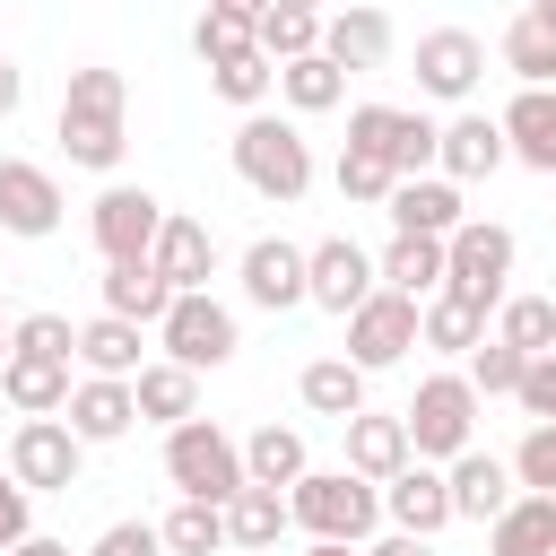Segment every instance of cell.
<instances>
[{
  "label": "cell",
  "mask_w": 556,
  "mask_h": 556,
  "mask_svg": "<svg viewBox=\"0 0 556 556\" xmlns=\"http://www.w3.org/2000/svg\"><path fill=\"white\" fill-rule=\"evenodd\" d=\"M61 148L87 174L122 165V148H130V87H122V70H104V61L70 70V87H61Z\"/></svg>",
  "instance_id": "6da1fadb"
},
{
  "label": "cell",
  "mask_w": 556,
  "mask_h": 556,
  "mask_svg": "<svg viewBox=\"0 0 556 556\" xmlns=\"http://www.w3.org/2000/svg\"><path fill=\"white\" fill-rule=\"evenodd\" d=\"M287 521L321 547H374L382 530V486H365L356 469H304L287 486Z\"/></svg>",
  "instance_id": "7a4b0ae2"
},
{
  "label": "cell",
  "mask_w": 556,
  "mask_h": 556,
  "mask_svg": "<svg viewBox=\"0 0 556 556\" xmlns=\"http://www.w3.org/2000/svg\"><path fill=\"white\" fill-rule=\"evenodd\" d=\"M235 174H243V191L295 208V200L313 191V148H304V130L278 122V113H243V122H235Z\"/></svg>",
  "instance_id": "3957f363"
},
{
  "label": "cell",
  "mask_w": 556,
  "mask_h": 556,
  "mask_svg": "<svg viewBox=\"0 0 556 556\" xmlns=\"http://www.w3.org/2000/svg\"><path fill=\"white\" fill-rule=\"evenodd\" d=\"M400 426H408V452L426 460V469H452L460 452H478V391H469V374H426L417 382V400L400 408Z\"/></svg>",
  "instance_id": "277c9868"
},
{
  "label": "cell",
  "mask_w": 556,
  "mask_h": 556,
  "mask_svg": "<svg viewBox=\"0 0 556 556\" xmlns=\"http://www.w3.org/2000/svg\"><path fill=\"white\" fill-rule=\"evenodd\" d=\"M165 478H174L182 504H217V513L252 486V478H243V443H235L217 417H191V426L165 434Z\"/></svg>",
  "instance_id": "5b68a950"
},
{
  "label": "cell",
  "mask_w": 556,
  "mask_h": 556,
  "mask_svg": "<svg viewBox=\"0 0 556 556\" xmlns=\"http://www.w3.org/2000/svg\"><path fill=\"white\" fill-rule=\"evenodd\" d=\"M434 148H443V122H426V113H408V104H356V113H348V156H374V165H391L400 182L434 174Z\"/></svg>",
  "instance_id": "8992f818"
},
{
  "label": "cell",
  "mask_w": 556,
  "mask_h": 556,
  "mask_svg": "<svg viewBox=\"0 0 556 556\" xmlns=\"http://www.w3.org/2000/svg\"><path fill=\"white\" fill-rule=\"evenodd\" d=\"M165 217H174V208H165L156 191H139V182H104V200L87 208V235H96L104 269H122V261H148V252H156Z\"/></svg>",
  "instance_id": "52a82bcc"
},
{
  "label": "cell",
  "mask_w": 556,
  "mask_h": 556,
  "mask_svg": "<svg viewBox=\"0 0 556 556\" xmlns=\"http://www.w3.org/2000/svg\"><path fill=\"white\" fill-rule=\"evenodd\" d=\"M513 226H495V217H469L452 243H443V261H452V278H443V295H469V304H486V313H504V278H513Z\"/></svg>",
  "instance_id": "ba28073f"
},
{
  "label": "cell",
  "mask_w": 556,
  "mask_h": 556,
  "mask_svg": "<svg viewBox=\"0 0 556 556\" xmlns=\"http://www.w3.org/2000/svg\"><path fill=\"white\" fill-rule=\"evenodd\" d=\"M156 348H165V365H182V374H217V365L243 348V330H235V313H226L217 295H174V313L156 321Z\"/></svg>",
  "instance_id": "9c48e42d"
},
{
  "label": "cell",
  "mask_w": 556,
  "mask_h": 556,
  "mask_svg": "<svg viewBox=\"0 0 556 556\" xmlns=\"http://www.w3.org/2000/svg\"><path fill=\"white\" fill-rule=\"evenodd\" d=\"M78 460H87V443H78L61 417H26V426L9 434V478H17L26 495H70V486H78Z\"/></svg>",
  "instance_id": "30bf717a"
},
{
  "label": "cell",
  "mask_w": 556,
  "mask_h": 556,
  "mask_svg": "<svg viewBox=\"0 0 556 556\" xmlns=\"http://www.w3.org/2000/svg\"><path fill=\"white\" fill-rule=\"evenodd\" d=\"M417 313H426V304H408V295L374 287V295L348 313V365H356V374H382V365H400V356L417 348Z\"/></svg>",
  "instance_id": "8fae6325"
},
{
  "label": "cell",
  "mask_w": 556,
  "mask_h": 556,
  "mask_svg": "<svg viewBox=\"0 0 556 556\" xmlns=\"http://www.w3.org/2000/svg\"><path fill=\"white\" fill-rule=\"evenodd\" d=\"M61 182H52V165H35V156H0V235H26V243H43V235H61Z\"/></svg>",
  "instance_id": "7c38bea8"
},
{
  "label": "cell",
  "mask_w": 556,
  "mask_h": 556,
  "mask_svg": "<svg viewBox=\"0 0 556 556\" xmlns=\"http://www.w3.org/2000/svg\"><path fill=\"white\" fill-rule=\"evenodd\" d=\"M478 70H486V43L469 26H426L417 35V87L434 104H469L478 96Z\"/></svg>",
  "instance_id": "4fadbf2b"
},
{
  "label": "cell",
  "mask_w": 556,
  "mask_h": 556,
  "mask_svg": "<svg viewBox=\"0 0 556 556\" xmlns=\"http://www.w3.org/2000/svg\"><path fill=\"white\" fill-rule=\"evenodd\" d=\"M304 269H313V304H321V313H339V321L382 287V269H374V252H365L356 235H321V243L304 252Z\"/></svg>",
  "instance_id": "5bb4252c"
},
{
  "label": "cell",
  "mask_w": 556,
  "mask_h": 556,
  "mask_svg": "<svg viewBox=\"0 0 556 556\" xmlns=\"http://www.w3.org/2000/svg\"><path fill=\"white\" fill-rule=\"evenodd\" d=\"M243 295H252L261 313H295V304H313L304 243H287V235H261V243L243 252Z\"/></svg>",
  "instance_id": "9a60e30c"
},
{
  "label": "cell",
  "mask_w": 556,
  "mask_h": 556,
  "mask_svg": "<svg viewBox=\"0 0 556 556\" xmlns=\"http://www.w3.org/2000/svg\"><path fill=\"white\" fill-rule=\"evenodd\" d=\"M495 165H513L504 122H495V113H452V122H443V148H434V174H443V182H486Z\"/></svg>",
  "instance_id": "2e32d148"
},
{
  "label": "cell",
  "mask_w": 556,
  "mask_h": 556,
  "mask_svg": "<svg viewBox=\"0 0 556 556\" xmlns=\"http://www.w3.org/2000/svg\"><path fill=\"white\" fill-rule=\"evenodd\" d=\"M391 235H434V243H452L460 226H469V200H460V182H443V174H417V182H400L391 191Z\"/></svg>",
  "instance_id": "e0dca14e"
},
{
  "label": "cell",
  "mask_w": 556,
  "mask_h": 556,
  "mask_svg": "<svg viewBox=\"0 0 556 556\" xmlns=\"http://www.w3.org/2000/svg\"><path fill=\"white\" fill-rule=\"evenodd\" d=\"M382 521H391V530H408V539L452 530V478H443V469H426V460H408V469L382 486Z\"/></svg>",
  "instance_id": "ac0fdd59"
},
{
  "label": "cell",
  "mask_w": 556,
  "mask_h": 556,
  "mask_svg": "<svg viewBox=\"0 0 556 556\" xmlns=\"http://www.w3.org/2000/svg\"><path fill=\"white\" fill-rule=\"evenodd\" d=\"M148 261H156V278H165L174 295H208V278H217V235H208L200 217H182V208H174Z\"/></svg>",
  "instance_id": "d6986e66"
},
{
  "label": "cell",
  "mask_w": 556,
  "mask_h": 556,
  "mask_svg": "<svg viewBox=\"0 0 556 556\" xmlns=\"http://www.w3.org/2000/svg\"><path fill=\"white\" fill-rule=\"evenodd\" d=\"M443 478H452V521H486V530H495V521L513 513V495H521V486H513V460H495V452H460Z\"/></svg>",
  "instance_id": "ffe728a7"
},
{
  "label": "cell",
  "mask_w": 556,
  "mask_h": 556,
  "mask_svg": "<svg viewBox=\"0 0 556 556\" xmlns=\"http://www.w3.org/2000/svg\"><path fill=\"white\" fill-rule=\"evenodd\" d=\"M495 122H504L513 165H530V174L556 182V87H513V104H504Z\"/></svg>",
  "instance_id": "44dd1931"
},
{
  "label": "cell",
  "mask_w": 556,
  "mask_h": 556,
  "mask_svg": "<svg viewBox=\"0 0 556 556\" xmlns=\"http://www.w3.org/2000/svg\"><path fill=\"white\" fill-rule=\"evenodd\" d=\"M61 426H70L78 443H122V434L139 426V391H130V382H96V374H78Z\"/></svg>",
  "instance_id": "7402d4cb"
},
{
  "label": "cell",
  "mask_w": 556,
  "mask_h": 556,
  "mask_svg": "<svg viewBox=\"0 0 556 556\" xmlns=\"http://www.w3.org/2000/svg\"><path fill=\"white\" fill-rule=\"evenodd\" d=\"M339 434H348V460H339V469H356L365 486H391V478H400V469L417 460V452H408V426H400V417H382V408L348 417Z\"/></svg>",
  "instance_id": "603a6c76"
},
{
  "label": "cell",
  "mask_w": 556,
  "mask_h": 556,
  "mask_svg": "<svg viewBox=\"0 0 556 556\" xmlns=\"http://www.w3.org/2000/svg\"><path fill=\"white\" fill-rule=\"evenodd\" d=\"M391 43H400V26H391L382 9H339V17H321V61H339V70H382Z\"/></svg>",
  "instance_id": "cb8c5ba5"
},
{
  "label": "cell",
  "mask_w": 556,
  "mask_h": 556,
  "mask_svg": "<svg viewBox=\"0 0 556 556\" xmlns=\"http://www.w3.org/2000/svg\"><path fill=\"white\" fill-rule=\"evenodd\" d=\"M374 269H382V287H391V295H408V304H434V295H443V278H452V261H443V243H434V235H391Z\"/></svg>",
  "instance_id": "d4e9b609"
},
{
  "label": "cell",
  "mask_w": 556,
  "mask_h": 556,
  "mask_svg": "<svg viewBox=\"0 0 556 556\" xmlns=\"http://www.w3.org/2000/svg\"><path fill=\"white\" fill-rule=\"evenodd\" d=\"M70 391H78V374L52 365V356H9V365H0V400H9L17 417H61Z\"/></svg>",
  "instance_id": "484cf974"
},
{
  "label": "cell",
  "mask_w": 556,
  "mask_h": 556,
  "mask_svg": "<svg viewBox=\"0 0 556 556\" xmlns=\"http://www.w3.org/2000/svg\"><path fill=\"white\" fill-rule=\"evenodd\" d=\"M486 330H495V313L469 304V295H434V304L417 313V348H434V356H478Z\"/></svg>",
  "instance_id": "4316f807"
},
{
  "label": "cell",
  "mask_w": 556,
  "mask_h": 556,
  "mask_svg": "<svg viewBox=\"0 0 556 556\" xmlns=\"http://www.w3.org/2000/svg\"><path fill=\"white\" fill-rule=\"evenodd\" d=\"M78 365H87L96 382H139V374H148L139 321H113V313H96V321L78 330Z\"/></svg>",
  "instance_id": "83f0119b"
},
{
  "label": "cell",
  "mask_w": 556,
  "mask_h": 556,
  "mask_svg": "<svg viewBox=\"0 0 556 556\" xmlns=\"http://www.w3.org/2000/svg\"><path fill=\"white\" fill-rule=\"evenodd\" d=\"M191 52H200L208 70H226V61L261 52V9H243V0H208V9H200V26H191Z\"/></svg>",
  "instance_id": "f1b7e54d"
},
{
  "label": "cell",
  "mask_w": 556,
  "mask_h": 556,
  "mask_svg": "<svg viewBox=\"0 0 556 556\" xmlns=\"http://www.w3.org/2000/svg\"><path fill=\"white\" fill-rule=\"evenodd\" d=\"M104 313H113V321L156 330V321L174 313V287L156 278V261H122V269H104Z\"/></svg>",
  "instance_id": "f546056e"
},
{
  "label": "cell",
  "mask_w": 556,
  "mask_h": 556,
  "mask_svg": "<svg viewBox=\"0 0 556 556\" xmlns=\"http://www.w3.org/2000/svg\"><path fill=\"white\" fill-rule=\"evenodd\" d=\"M130 391H139V426H165V434H174V426L200 417V374H182V365H165V356H156Z\"/></svg>",
  "instance_id": "4dcf8cb0"
},
{
  "label": "cell",
  "mask_w": 556,
  "mask_h": 556,
  "mask_svg": "<svg viewBox=\"0 0 556 556\" xmlns=\"http://www.w3.org/2000/svg\"><path fill=\"white\" fill-rule=\"evenodd\" d=\"M295 391H304V408H313V417H339V426H348V417H365V374H356L348 356H313V365L295 374Z\"/></svg>",
  "instance_id": "1f68e13d"
},
{
  "label": "cell",
  "mask_w": 556,
  "mask_h": 556,
  "mask_svg": "<svg viewBox=\"0 0 556 556\" xmlns=\"http://www.w3.org/2000/svg\"><path fill=\"white\" fill-rule=\"evenodd\" d=\"M486 556H556V495H513V513L486 530Z\"/></svg>",
  "instance_id": "d6a6232c"
},
{
  "label": "cell",
  "mask_w": 556,
  "mask_h": 556,
  "mask_svg": "<svg viewBox=\"0 0 556 556\" xmlns=\"http://www.w3.org/2000/svg\"><path fill=\"white\" fill-rule=\"evenodd\" d=\"M313 52H321V17L295 9V0H269V9H261V61H269V70H295V61H313Z\"/></svg>",
  "instance_id": "836d02e7"
},
{
  "label": "cell",
  "mask_w": 556,
  "mask_h": 556,
  "mask_svg": "<svg viewBox=\"0 0 556 556\" xmlns=\"http://www.w3.org/2000/svg\"><path fill=\"white\" fill-rule=\"evenodd\" d=\"M304 469H313V460H304V434H295V426H261V434L243 443V478L269 486V495H287Z\"/></svg>",
  "instance_id": "e575fe53"
},
{
  "label": "cell",
  "mask_w": 556,
  "mask_h": 556,
  "mask_svg": "<svg viewBox=\"0 0 556 556\" xmlns=\"http://www.w3.org/2000/svg\"><path fill=\"white\" fill-rule=\"evenodd\" d=\"M495 61H504V70L521 78V87H556V35H547V26L530 17V9H521V17H513V26L495 35Z\"/></svg>",
  "instance_id": "d590c367"
},
{
  "label": "cell",
  "mask_w": 556,
  "mask_h": 556,
  "mask_svg": "<svg viewBox=\"0 0 556 556\" xmlns=\"http://www.w3.org/2000/svg\"><path fill=\"white\" fill-rule=\"evenodd\" d=\"M295 521H287V495H269V486H243L235 504H226V547H278Z\"/></svg>",
  "instance_id": "8d00e7d4"
},
{
  "label": "cell",
  "mask_w": 556,
  "mask_h": 556,
  "mask_svg": "<svg viewBox=\"0 0 556 556\" xmlns=\"http://www.w3.org/2000/svg\"><path fill=\"white\" fill-rule=\"evenodd\" d=\"M495 339H504V348H521L530 365H539V356H556V295H504Z\"/></svg>",
  "instance_id": "74e56055"
},
{
  "label": "cell",
  "mask_w": 556,
  "mask_h": 556,
  "mask_svg": "<svg viewBox=\"0 0 556 556\" xmlns=\"http://www.w3.org/2000/svg\"><path fill=\"white\" fill-rule=\"evenodd\" d=\"M278 96H287V113H330L339 96H348V70L339 61H295V70H278Z\"/></svg>",
  "instance_id": "f35d334b"
},
{
  "label": "cell",
  "mask_w": 556,
  "mask_h": 556,
  "mask_svg": "<svg viewBox=\"0 0 556 556\" xmlns=\"http://www.w3.org/2000/svg\"><path fill=\"white\" fill-rule=\"evenodd\" d=\"M156 539H165V556H217L226 547V513L217 504H174L156 521Z\"/></svg>",
  "instance_id": "ab89813d"
},
{
  "label": "cell",
  "mask_w": 556,
  "mask_h": 556,
  "mask_svg": "<svg viewBox=\"0 0 556 556\" xmlns=\"http://www.w3.org/2000/svg\"><path fill=\"white\" fill-rule=\"evenodd\" d=\"M460 374H469V391H478V400H521V374H530V356H521V348H504V339L486 330V348H478Z\"/></svg>",
  "instance_id": "60d3db41"
},
{
  "label": "cell",
  "mask_w": 556,
  "mask_h": 556,
  "mask_svg": "<svg viewBox=\"0 0 556 556\" xmlns=\"http://www.w3.org/2000/svg\"><path fill=\"white\" fill-rule=\"evenodd\" d=\"M208 87L235 104V113H261L269 96H278V70L261 61V52H243V61H226V70H208Z\"/></svg>",
  "instance_id": "b9f144b4"
},
{
  "label": "cell",
  "mask_w": 556,
  "mask_h": 556,
  "mask_svg": "<svg viewBox=\"0 0 556 556\" xmlns=\"http://www.w3.org/2000/svg\"><path fill=\"white\" fill-rule=\"evenodd\" d=\"M9 356H52V365H78V330H70V313H26V321L9 330Z\"/></svg>",
  "instance_id": "7bdbcfd3"
},
{
  "label": "cell",
  "mask_w": 556,
  "mask_h": 556,
  "mask_svg": "<svg viewBox=\"0 0 556 556\" xmlns=\"http://www.w3.org/2000/svg\"><path fill=\"white\" fill-rule=\"evenodd\" d=\"M391 191H400V174H391V165H374V156H348V148H339V200H348V208H391Z\"/></svg>",
  "instance_id": "ee69618b"
},
{
  "label": "cell",
  "mask_w": 556,
  "mask_h": 556,
  "mask_svg": "<svg viewBox=\"0 0 556 556\" xmlns=\"http://www.w3.org/2000/svg\"><path fill=\"white\" fill-rule=\"evenodd\" d=\"M513 486L521 495H556V426H530L513 443Z\"/></svg>",
  "instance_id": "f6af8a7d"
},
{
  "label": "cell",
  "mask_w": 556,
  "mask_h": 556,
  "mask_svg": "<svg viewBox=\"0 0 556 556\" xmlns=\"http://www.w3.org/2000/svg\"><path fill=\"white\" fill-rule=\"evenodd\" d=\"M26 539H35V495H26V486L0 469V556H17Z\"/></svg>",
  "instance_id": "bcb514c9"
},
{
  "label": "cell",
  "mask_w": 556,
  "mask_h": 556,
  "mask_svg": "<svg viewBox=\"0 0 556 556\" xmlns=\"http://www.w3.org/2000/svg\"><path fill=\"white\" fill-rule=\"evenodd\" d=\"M87 556H165V539H156V521H113V530H96Z\"/></svg>",
  "instance_id": "7dc6e473"
},
{
  "label": "cell",
  "mask_w": 556,
  "mask_h": 556,
  "mask_svg": "<svg viewBox=\"0 0 556 556\" xmlns=\"http://www.w3.org/2000/svg\"><path fill=\"white\" fill-rule=\"evenodd\" d=\"M521 408H530V426H556V356H539L521 374Z\"/></svg>",
  "instance_id": "c3c4849f"
},
{
  "label": "cell",
  "mask_w": 556,
  "mask_h": 556,
  "mask_svg": "<svg viewBox=\"0 0 556 556\" xmlns=\"http://www.w3.org/2000/svg\"><path fill=\"white\" fill-rule=\"evenodd\" d=\"M17 104H26V70H17V61H9V52H0V122H9V113H17Z\"/></svg>",
  "instance_id": "681fc988"
},
{
  "label": "cell",
  "mask_w": 556,
  "mask_h": 556,
  "mask_svg": "<svg viewBox=\"0 0 556 556\" xmlns=\"http://www.w3.org/2000/svg\"><path fill=\"white\" fill-rule=\"evenodd\" d=\"M365 556H434V539H408V530H391V539H374Z\"/></svg>",
  "instance_id": "f907efd6"
},
{
  "label": "cell",
  "mask_w": 556,
  "mask_h": 556,
  "mask_svg": "<svg viewBox=\"0 0 556 556\" xmlns=\"http://www.w3.org/2000/svg\"><path fill=\"white\" fill-rule=\"evenodd\" d=\"M17 556H70V547H61V539H26Z\"/></svg>",
  "instance_id": "816d5d0a"
},
{
  "label": "cell",
  "mask_w": 556,
  "mask_h": 556,
  "mask_svg": "<svg viewBox=\"0 0 556 556\" xmlns=\"http://www.w3.org/2000/svg\"><path fill=\"white\" fill-rule=\"evenodd\" d=\"M530 17H539V26H547V35H556V0H530Z\"/></svg>",
  "instance_id": "f5cc1de1"
},
{
  "label": "cell",
  "mask_w": 556,
  "mask_h": 556,
  "mask_svg": "<svg viewBox=\"0 0 556 556\" xmlns=\"http://www.w3.org/2000/svg\"><path fill=\"white\" fill-rule=\"evenodd\" d=\"M304 556H365V547H321V539H304Z\"/></svg>",
  "instance_id": "db71d44e"
},
{
  "label": "cell",
  "mask_w": 556,
  "mask_h": 556,
  "mask_svg": "<svg viewBox=\"0 0 556 556\" xmlns=\"http://www.w3.org/2000/svg\"><path fill=\"white\" fill-rule=\"evenodd\" d=\"M9 330H17V321H9V304H0V365H9Z\"/></svg>",
  "instance_id": "11a10c76"
}]
</instances>
